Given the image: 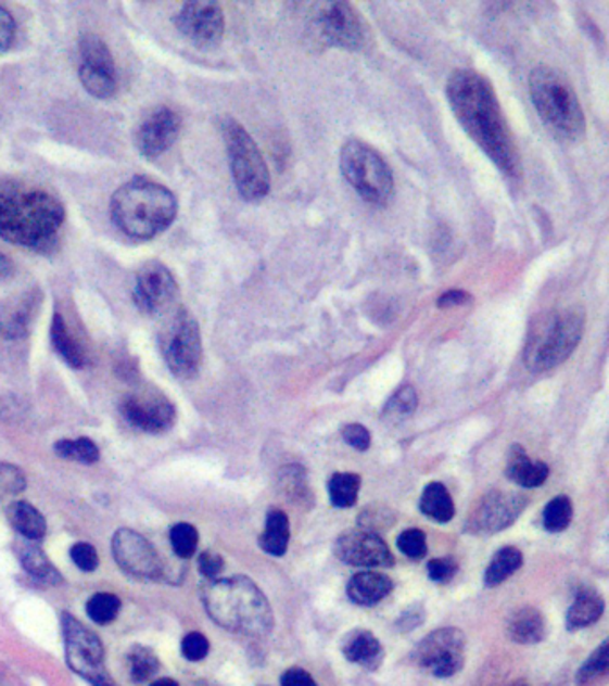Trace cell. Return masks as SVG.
Returning a JSON list of instances; mask_svg holds the SVG:
<instances>
[{"mask_svg":"<svg viewBox=\"0 0 609 686\" xmlns=\"http://www.w3.org/2000/svg\"><path fill=\"white\" fill-rule=\"evenodd\" d=\"M448 104L465 131L506 176H519V149L494 86L475 71H456L447 81Z\"/></svg>","mask_w":609,"mask_h":686,"instance_id":"cell-1","label":"cell"},{"mask_svg":"<svg viewBox=\"0 0 609 686\" xmlns=\"http://www.w3.org/2000/svg\"><path fill=\"white\" fill-rule=\"evenodd\" d=\"M65 207L52 193L15 179H0V238L49 254L58 247Z\"/></svg>","mask_w":609,"mask_h":686,"instance_id":"cell-2","label":"cell"},{"mask_svg":"<svg viewBox=\"0 0 609 686\" xmlns=\"http://www.w3.org/2000/svg\"><path fill=\"white\" fill-rule=\"evenodd\" d=\"M177 198L160 182L135 177L111 198V220L132 240H152L170 228L177 217Z\"/></svg>","mask_w":609,"mask_h":686,"instance_id":"cell-3","label":"cell"},{"mask_svg":"<svg viewBox=\"0 0 609 686\" xmlns=\"http://www.w3.org/2000/svg\"><path fill=\"white\" fill-rule=\"evenodd\" d=\"M202 599L210 617L224 630L248 636H267L272 631L270 602L249 577L213 580Z\"/></svg>","mask_w":609,"mask_h":686,"instance_id":"cell-4","label":"cell"},{"mask_svg":"<svg viewBox=\"0 0 609 686\" xmlns=\"http://www.w3.org/2000/svg\"><path fill=\"white\" fill-rule=\"evenodd\" d=\"M584 333L583 309L556 308L536 315L529 326L524 361L531 372L556 369L572 356Z\"/></svg>","mask_w":609,"mask_h":686,"instance_id":"cell-5","label":"cell"},{"mask_svg":"<svg viewBox=\"0 0 609 686\" xmlns=\"http://www.w3.org/2000/svg\"><path fill=\"white\" fill-rule=\"evenodd\" d=\"M529 93L540 118L556 137L580 140L586 129L580 97L569 79L550 66H536L529 76Z\"/></svg>","mask_w":609,"mask_h":686,"instance_id":"cell-6","label":"cell"},{"mask_svg":"<svg viewBox=\"0 0 609 686\" xmlns=\"http://www.w3.org/2000/svg\"><path fill=\"white\" fill-rule=\"evenodd\" d=\"M229 165L237 190L245 201L257 202L270 192V172L262 151L252 140L248 129L232 118L221 124Z\"/></svg>","mask_w":609,"mask_h":686,"instance_id":"cell-7","label":"cell"},{"mask_svg":"<svg viewBox=\"0 0 609 686\" xmlns=\"http://www.w3.org/2000/svg\"><path fill=\"white\" fill-rule=\"evenodd\" d=\"M340 167L348 185L373 206H386L393 195L392 168L373 147L348 140L340 154Z\"/></svg>","mask_w":609,"mask_h":686,"instance_id":"cell-8","label":"cell"},{"mask_svg":"<svg viewBox=\"0 0 609 686\" xmlns=\"http://www.w3.org/2000/svg\"><path fill=\"white\" fill-rule=\"evenodd\" d=\"M163 358L174 376L195 378L202 364L201 329L192 314L179 309L163 329L160 339Z\"/></svg>","mask_w":609,"mask_h":686,"instance_id":"cell-9","label":"cell"},{"mask_svg":"<svg viewBox=\"0 0 609 686\" xmlns=\"http://www.w3.org/2000/svg\"><path fill=\"white\" fill-rule=\"evenodd\" d=\"M61 626L65 636L66 663L72 671L93 686H118L107 672L101 638L68 613H63Z\"/></svg>","mask_w":609,"mask_h":686,"instance_id":"cell-10","label":"cell"},{"mask_svg":"<svg viewBox=\"0 0 609 686\" xmlns=\"http://www.w3.org/2000/svg\"><path fill=\"white\" fill-rule=\"evenodd\" d=\"M313 26L328 46L358 51L367 40V26L348 2H322L312 8Z\"/></svg>","mask_w":609,"mask_h":686,"instance_id":"cell-11","label":"cell"},{"mask_svg":"<svg viewBox=\"0 0 609 686\" xmlns=\"http://www.w3.org/2000/svg\"><path fill=\"white\" fill-rule=\"evenodd\" d=\"M467 640L456 627L433 631L418 644L414 661L418 669L434 677H453L465 665Z\"/></svg>","mask_w":609,"mask_h":686,"instance_id":"cell-12","label":"cell"},{"mask_svg":"<svg viewBox=\"0 0 609 686\" xmlns=\"http://www.w3.org/2000/svg\"><path fill=\"white\" fill-rule=\"evenodd\" d=\"M179 295L176 278L170 268L160 262H149L138 270L132 298L141 314L157 317L172 308Z\"/></svg>","mask_w":609,"mask_h":686,"instance_id":"cell-13","label":"cell"},{"mask_svg":"<svg viewBox=\"0 0 609 686\" xmlns=\"http://www.w3.org/2000/svg\"><path fill=\"white\" fill-rule=\"evenodd\" d=\"M528 499L513 492H490L479 499L478 506L470 513L465 530L473 535H494L504 531L519 519L525 510Z\"/></svg>","mask_w":609,"mask_h":686,"instance_id":"cell-14","label":"cell"},{"mask_svg":"<svg viewBox=\"0 0 609 686\" xmlns=\"http://www.w3.org/2000/svg\"><path fill=\"white\" fill-rule=\"evenodd\" d=\"M174 22H176L177 30L187 40L202 49L218 46L226 30L224 11L217 2H204V0L188 2L182 5Z\"/></svg>","mask_w":609,"mask_h":686,"instance_id":"cell-15","label":"cell"},{"mask_svg":"<svg viewBox=\"0 0 609 686\" xmlns=\"http://www.w3.org/2000/svg\"><path fill=\"white\" fill-rule=\"evenodd\" d=\"M120 409L127 424L145 433H163L176 422L174 404L157 392L129 395L122 403Z\"/></svg>","mask_w":609,"mask_h":686,"instance_id":"cell-16","label":"cell"},{"mask_svg":"<svg viewBox=\"0 0 609 686\" xmlns=\"http://www.w3.org/2000/svg\"><path fill=\"white\" fill-rule=\"evenodd\" d=\"M113 556L127 574L141 580H154L162 574V560L151 542L132 530L116 531L113 536Z\"/></svg>","mask_w":609,"mask_h":686,"instance_id":"cell-17","label":"cell"},{"mask_svg":"<svg viewBox=\"0 0 609 686\" xmlns=\"http://www.w3.org/2000/svg\"><path fill=\"white\" fill-rule=\"evenodd\" d=\"M181 126V116L170 107H157L149 113L141 120L135 135V142L141 156L154 160L165 154L177 142Z\"/></svg>","mask_w":609,"mask_h":686,"instance_id":"cell-18","label":"cell"},{"mask_svg":"<svg viewBox=\"0 0 609 686\" xmlns=\"http://www.w3.org/2000/svg\"><path fill=\"white\" fill-rule=\"evenodd\" d=\"M338 560L353 567H392L393 556L381 536L372 531L343 533L334 544Z\"/></svg>","mask_w":609,"mask_h":686,"instance_id":"cell-19","label":"cell"},{"mask_svg":"<svg viewBox=\"0 0 609 686\" xmlns=\"http://www.w3.org/2000/svg\"><path fill=\"white\" fill-rule=\"evenodd\" d=\"M41 293L29 290L21 297L0 301V334L8 340L26 339L40 308Z\"/></svg>","mask_w":609,"mask_h":686,"instance_id":"cell-20","label":"cell"},{"mask_svg":"<svg viewBox=\"0 0 609 686\" xmlns=\"http://www.w3.org/2000/svg\"><path fill=\"white\" fill-rule=\"evenodd\" d=\"M343 657L365 671H378L383 665L384 649L381 641L368 630H354L342 644Z\"/></svg>","mask_w":609,"mask_h":686,"instance_id":"cell-21","label":"cell"},{"mask_svg":"<svg viewBox=\"0 0 609 686\" xmlns=\"http://www.w3.org/2000/svg\"><path fill=\"white\" fill-rule=\"evenodd\" d=\"M506 633H508L509 640H513L520 646L540 644L547 635L544 613L533 606L519 608L509 615Z\"/></svg>","mask_w":609,"mask_h":686,"instance_id":"cell-22","label":"cell"},{"mask_svg":"<svg viewBox=\"0 0 609 686\" xmlns=\"http://www.w3.org/2000/svg\"><path fill=\"white\" fill-rule=\"evenodd\" d=\"M392 590L393 581L383 572H358L347 585L348 599L359 606L379 605Z\"/></svg>","mask_w":609,"mask_h":686,"instance_id":"cell-23","label":"cell"},{"mask_svg":"<svg viewBox=\"0 0 609 686\" xmlns=\"http://www.w3.org/2000/svg\"><path fill=\"white\" fill-rule=\"evenodd\" d=\"M506 475L513 481L515 485L536 488L544 485L549 478V467L544 461H534L529 458L528 453L520 445H513L509 450Z\"/></svg>","mask_w":609,"mask_h":686,"instance_id":"cell-24","label":"cell"},{"mask_svg":"<svg viewBox=\"0 0 609 686\" xmlns=\"http://www.w3.org/2000/svg\"><path fill=\"white\" fill-rule=\"evenodd\" d=\"M602 613H605V599L600 597L599 592L583 586L567 613V627L575 631L592 626L594 622L599 621Z\"/></svg>","mask_w":609,"mask_h":686,"instance_id":"cell-25","label":"cell"},{"mask_svg":"<svg viewBox=\"0 0 609 686\" xmlns=\"http://www.w3.org/2000/svg\"><path fill=\"white\" fill-rule=\"evenodd\" d=\"M79 54H81V65L79 71L93 72V74H104V76L116 77V65L111 54L110 47L101 36L83 35L79 40Z\"/></svg>","mask_w":609,"mask_h":686,"instance_id":"cell-26","label":"cell"},{"mask_svg":"<svg viewBox=\"0 0 609 686\" xmlns=\"http://www.w3.org/2000/svg\"><path fill=\"white\" fill-rule=\"evenodd\" d=\"M51 342L55 353L60 354L66 365H71L72 369H81L86 359L85 351L81 343L77 342L76 336L72 334L65 317L61 314H54L52 317Z\"/></svg>","mask_w":609,"mask_h":686,"instance_id":"cell-27","label":"cell"},{"mask_svg":"<svg viewBox=\"0 0 609 686\" xmlns=\"http://www.w3.org/2000/svg\"><path fill=\"white\" fill-rule=\"evenodd\" d=\"M288 544H290V520L287 513L281 510L268 511L265 531L259 536V547L267 555L279 558L287 555Z\"/></svg>","mask_w":609,"mask_h":686,"instance_id":"cell-28","label":"cell"},{"mask_svg":"<svg viewBox=\"0 0 609 686\" xmlns=\"http://www.w3.org/2000/svg\"><path fill=\"white\" fill-rule=\"evenodd\" d=\"M420 511L439 524H445L456 514L453 497L442 483H429L423 488L420 495Z\"/></svg>","mask_w":609,"mask_h":686,"instance_id":"cell-29","label":"cell"},{"mask_svg":"<svg viewBox=\"0 0 609 686\" xmlns=\"http://www.w3.org/2000/svg\"><path fill=\"white\" fill-rule=\"evenodd\" d=\"M8 517L22 536H26L29 541H41L47 533V522L41 517L40 511L36 510L35 506H30L29 503L18 500L13 503L8 510Z\"/></svg>","mask_w":609,"mask_h":686,"instance_id":"cell-30","label":"cell"},{"mask_svg":"<svg viewBox=\"0 0 609 686\" xmlns=\"http://www.w3.org/2000/svg\"><path fill=\"white\" fill-rule=\"evenodd\" d=\"M524 563V556L517 547H503L495 552L494 560L490 563L484 574L486 586H497L511 577Z\"/></svg>","mask_w":609,"mask_h":686,"instance_id":"cell-31","label":"cell"},{"mask_svg":"<svg viewBox=\"0 0 609 686\" xmlns=\"http://www.w3.org/2000/svg\"><path fill=\"white\" fill-rule=\"evenodd\" d=\"M418 406V395L414 386L404 384L403 389H398L395 394L390 397L386 406H384L383 417L388 424H401L404 420H408L415 414Z\"/></svg>","mask_w":609,"mask_h":686,"instance_id":"cell-32","label":"cell"},{"mask_svg":"<svg viewBox=\"0 0 609 686\" xmlns=\"http://www.w3.org/2000/svg\"><path fill=\"white\" fill-rule=\"evenodd\" d=\"M361 478L353 472H337L329 481V497L337 508H351L358 500Z\"/></svg>","mask_w":609,"mask_h":686,"instance_id":"cell-33","label":"cell"},{"mask_svg":"<svg viewBox=\"0 0 609 686\" xmlns=\"http://www.w3.org/2000/svg\"><path fill=\"white\" fill-rule=\"evenodd\" d=\"M21 560L24 569H26L30 575H35L36 580L49 583V585H58V583H61L60 572L55 571V567L49 561L46 552L35 547V545H29V547L22 550Z\"/></svg>","mask_w":609,"mask_h":686,"instance_id":"cell-34","label":"cell"},{"mask_svg":"<svg viewBox=\"0 0 609 686\" xmlns=\"http://www.w3.org/2000/svg\"><path fill=\"white\" fill-rule=\"evenodd\" d=\"M281 490L288 495V499L297 505H307L312 503V492L307 485L306 470L299 465H290L281 470Z\"/></svg>","mask_w":609,"mask_h":686,"instance_id":"cell-35","label":"cell"},{"mask_svg":"<svg viewBox=\"0 0 609 686\" xmlns=\"http://www.w3.org/2000/svg\"><path fill=\"white\" fill-rule=\"evenodd\" d=\"M609 669V644L602 641L592 655L588 660L584 661L580 666V671L575 674V683L578 686H589L599 682L600 677H605L608 674Z\"/></svg>","mask_w":609,"mask_h":686,"instance_id":"cell-36","label":"cell"},{"mask_svg":"<svg viewBox=\"0 0 609 686\" xmlns=\"http://www.w3.org/2000/svg\"><path fill=\"white\" fill-rule=\"evenodd\" d=\"M127 663H129V674L135 683H145L160 669L156 655L149 647L143 646L132 647L127 655Z\"/></svg>","mask_w":609,"mask_h":686,"instance_id":"cell-37","label":"cell"},{"mask_svg":"<svg viewBox=\"0 0 609 686\" xmlns=\"http://www.w3.org/2000/svg\"><path fill=\"white\" fill-rule=\"evenodd\" d=\"M574 517V508L569 497L559 495L554 497L544 510V528L550 533H561L569 528Z\"/></svg>","mask_w":609,"mask_h":686,"instance_id":"cell-38","label":"cell"},{"mask_svg":"<svg viewBox=\"0 0 609 686\" xmlns=\"http://www.w3.org/2000/svg\"><path fill=\"white\" fill-rule=\"evenodd\" d=\"M118 611H120V599L113 596V594H106V592L104 594H96L86 605L88 617L96 624H101V626L115 621L116 617H118Z\"/></svg>","mask_w":609,"mask_h":686,"instance_id":"cell-39","label":"cell"},{"mask_svg":"<svg viewBox=\"0 0 609 686\" xmlns=\"http://www.w3.org/2000/svg\"><path fill=\"white\" fill-rule=\"evenodd\" d=\"M54 449L61 458L74 459V461H81V463H96L99 459L97 445L88 439L60 440Z\"/></svg>","mask_w":609,"mask_h":686,"instance_id":"cell-40","label":"cell"},{"mask_svg":"<svg viewBox=\"0 0 609 686\" xmlns=\"http://www.w3.org/2000/svg\"><path fill=\"white\" fill-rule=\"evenodd\" d=\"M172 549L182 560H188L195 555L196 545H199V533L192 524L181 522L170 530Z\"/></svg>","mask_w":609,"mask_h":686,"instance_id":"cell-41","label":"cell"},{"mask_svg":"<svg viewBox=\"0 0 609 686\" xmlns=\"http://www.w3.org/2000/svg\"><path fill=\"white\" fill-rule=\"evenodd\" d=\"M397 547L404 556H408L411 560H422L428 555V538L423 531L411 528L398 535Z\"/></svg>","mask_w":609,"mask_h":686,"instance_id":"cell-42","label":"cell"},{"mask_svg":"<svg viewBox=\"0 0 609 686\" xmlns=\"http://www.w3.org/2000/svg\"><path fill=\"white\" fill-rule=\"evenodd\" d=\"M181 651L182 657L187 658L188 661L204 660L210 652V641L202 633L193 631L182 638Z\"/></svg>","mask_w":609,"mask_h":686,"instance_id":"cell-43","label":"cell"},{"mask_svg":"<svg viewBox=\"0 0 609 686\" xmlns=\"http://www.w3.org/2000/svg\"><path fill=\"white\" fill-rule=\"evenodd\" d=\"M428 574L434 583H448L454 580V575L458 574V561L445 556V558H436L428 563Z\"/></svg>","mask_w":609,"mask_h":686,"instance_id":"cell-44","label":"cell"},{"mask_svg":"<svg viewBox=\"0 0 609 686\" xmlns=\"http://www.w3.org/2000/svg\"><path fill=\"white\" fill-rule=\"evenodd\" d=\"M72 561L76 563L81 571L93 572L99 567V555L96 547L86 542H79L71 549Z\"/></svg>","mask_w":609,"mask_h":686,"instance_id":"cell-45","label":"cell"},{"mask_svg":"<svg viewBox=\"0 0 609 686\" xmlns=\"http://www.w3.org/2000/svg\"><path fill=\"white\" fill-rule=\"evenodd\" d=\"M343 440L356 450H367L372 442V436L368 433V429L361 424H348L343 428Z\"/></svg>","mask_w":609,"mask_h":686,"instance_id":"cell-46","label":"cell"},{"mask_svg":"<svg viewBox=\"0 0 609 686\" xmlns=\"http://www.w3.org/2000/svg\"><path fill=\"white\" fill-rule=\"evenodd\" d=\"M16 24L10 11L0 5V52L10 51L15 41Z\"/></svg>","mask_w":609,"mask_h":686,"instance_id":"cell-47","label":"cell"},{"mask_svg":"<svg viewBox=\"0 0 609 686\" xmlns=\"http://www.w3.org/2000/svg\"><path fill=\"white\" fill-rule=\"evenodd\" d=\"M26 486V480L22 475L21 470L10 465H0V488L8 490V492H21Z\"/></svg>","mask_w":609,"mask_h":686,"instance_id":"cell-48","label":"cell"},{"mask_svg":"<svg viewBox=\"0 0 609 686\" xmlns=\"http://www.w3.org/2000/svg\"><path fill=\"white\" fill-rule=\"evenodd\" d=\"M199 569H201L202 575L207 577V580H217L218 574L224 571V560H221V556L217 555V552L206 550V552H202L201 558H199Z\"/></svg>","mask_w":609,"mask_h":686,"instance_id":"cell-49","label":"cell"},{"mask_svg":"<svg viewBox=\"0 0 609 686\" xmlns=\"http://www.w3.org/2000/svg\"><path fill=\"white\" fill-rule=\"evenodd\" d=\"M281 686H318L309 672L301 666L288 669L281 676Z\"/></svg>","mask_w":609,"mask_h":686,"instance_id":"cell-50","label":"cell"},{"mask_svg":"<svg viewBox=\"0 0 609 686\" xmlns=\"http://www.w3.org/2000/svg\"><path fill=\"white\" fill-rule=\"evenodd\" d=\"M470 295L464 290H451V292L443 293L442 297L436 301L439 308H456V306H464L469 303Z\"/></svg>","mask_w":609,"mask_h":686,"instance_id":"cell-51","label":"cell"},{"mask_svg":"<svg viewBox=\"0 0 609 686\" xmlns=\"http://www.w3.org/2000/svg\"><path fill=\"white\" fill-rule=\"evenodd\" d=\"M423 621V610L420 606H411L409 611L403 613V617L398 619L397 626L403 631H411L415 627L420 626V622Z\"/></svg>","mask_w":609,"mask_h":686,"instance_id":"cell-52","label":"cell"},{"mask_svg":"<svg viewBox=\"0 0 609 686\" xmlns=\"http://www.w3.org/2000/svg\"><path fill=\"white\" fill-rule=\"evenodd\" d=\"M15 272V267H13V262H11L10 257L4 256V254L0 253V281H4V279H10Z\"/></svg>","mask_w":609,"mask_h":686,"instance_id":"cell-53","label":"cell"},{"mask_svg":"<svg viewBox=\"0 0 609 686\" xmlns=\"http://www.w3.org/2000/svg\"><path fill=\"white\" fill-rule=\"evenodd\" d=\"M151 686H179V683L174 682L170 677H163V679L152 683Z\"/></svg>","mask_w":609,"mask_h":686,"instance_id":"cell-54","label":"cell"},{"mask_svg":"<svg viewBox=\"0 0 609 686\" xmlns=\"http://www.w3.org/2000/svg\"><path fill=\"white\" fill-rule=\"evenodd\" d=\"M508 686H531V685H529L528 682H515V683H511V685H508Z\"/></svg>","mask_w":609,"mask_h":686,"instance_id":"cell-55","label":"cell"}]
</instances>
